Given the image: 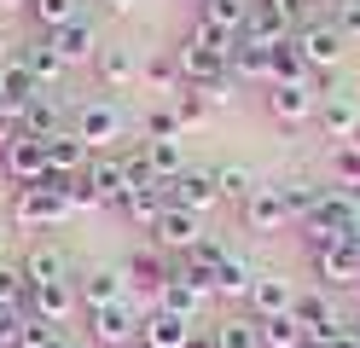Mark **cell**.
<instances>
[{"mask_svg":"<svg viewBox=\"0 0 360 348\" xmlns=\"http://www.w3.org/2000/svg\"><path fill=\"white\" fill-rule=\"evenodd\" d=\"M6 12H12V0H0V30H6Z\"/></svg>","mask_w":360,"mask_h":348,"instance_id":"57","label":"cell"},{"mask_svg":"<svg viewBox=\"0 0 360 348\" xmlns=\"http://www.w3.org/2000/svg\"><path fill=\"white\" fill-rule=\"evenodd\" d=\"M134 6V0H105V12H128Z\"/></svg>","mask_w":360,"mask_h":348,"instance_id":"52","label":"cell"},{"mask_svg":"<svg viewBox=\"0 0 360 348\" xmlns=\"http://www.w3.org/2000/svg\"><path fill=\"white\" fill-rule=\"evenodd\" d=\"M297 82H314V70L302 64L297 41H279L274 46V70H267V87H297Z\"/></svg>","mask_w":360,"mask_h":348,"instance_id":"34","label":"cell"},{"mask_svg":"<svg viewBox=\"0 0 360 348\" xmlns=\"http://www.w3.org/2000/svg\"><path fill=\"white\" fill-rule=\"evenodd\" d=\"M169 105H174V116H180V128H198V122L210 116V99H204L198 87H180V93H174Z\"/></svg>","mask_w":360,"mask_h":348,"instance_id":"42","label":"cell"},{"mask_svg":"<svg viewBox=\"0 0 360 348\" xmlns=\"http://www.w3.org/2000/svg\"><path fill=\"white\" fill-rule=\"evenodd\" d=\"M163 203H169V198H163V186H146V192H128V198L117 203V215H122V221H134V226H146V232H151V221H157V215H163Z\"/></svg>","mask_w":360,"mask_h":348,"instance_id":"35","label":"cell"},{"mask_svg":"<svg viewBox=\"0 0 360 348\" xmlns=\"http://www.w3.org/2000/svg\"><path fill=\"white\" fill-rule=\"evenodd\" d=\"M314 122H320L326 139H337V146H343V139L354 134V122H360V93H354V87H331V93H320Z\"/></svg>","mask_w":360,"mask_h":348,"instance_id":"14","label":"cell"},{"mask_svg":"<svg viewBox=\"0 0 360 348\" xmlns=\"http://www.w3.org/2000/svg\"><path fill=\"white\" fill-rule=\"evenodd\" d=\"M64 215H70V203H64L58 192H47V186H18L12 192V226H24V232L58 226Z\"/></svg>","mask_w":360,"mask_h":348,"instance_id":"8","label":"cell"},{"mask_svg":"<svg viewBox=\"0 0 360 348\" xmlns=\"http://www.w3.org/2000/svg\"><path fill=\"white\" fill-rule=\"evenodd\" d=\"M122 278H128V296L146 290V308H151L157 290L169 285V255H163V250H134L128 262H122Z\"/></svg>","mask_w":360,"mask_h":348,"instance_id":"19","label":"cell"},{"mask_svg":"<svg viewBox=\"0 0 360 348\" xmlns=\"http://www.w3.org/2000/svg\"><path fill=\"white\" fill-rule=\"evenodd\" d=\"M238 221H244V232H256V238L285 232V226H290V209H285V198H279V186H256V192L238 203Z\"/></svg>","mask_w":360,"mask_h":348,"instance_id":"11","label":"cell"},{"mask_svg":"<svg viewBox=\"0 0 360 348\" xmlns=\"http://www.w3.org/2000/svg\"><path fill=\"white\" fill-rule=\"evenodd\" d=\"M349 250H354V255H360V221H354V232H349Z\"/></svg>","mask_w":360,"mask_h":348,"instance_id":"54","label":"cell"},{"mask_svg":"<svg viewBox=\"0 0 360 348\" xmlns=\"http://www.w3.org/2000/svg\"><path fill=\"white\" fill-rule=\"evenodd\" d=\"M94 70H99V82L110 87V93H128L134 82H140V58H134V46H99V58H94Z\"/></svg>","mask_w":360,"mask_h":348,"instance_id":"25","label":"cell"},{"mask_svg":"<svg viewBox=\"0 0 360 348\" xmlns=\"http://www.w3.org/2000/svg\"><path fill=\"white\" fill-rule=\"evenodd\" d=\"M47 41H53V53H58L64 64H94V58H99V30H94L87 18H76V23H64V30H53Z\"/></svg>","mask_w":360,"mask_h":348,"instance_id":"22","label":"cell"},{"mask_svg":"<svg viewBox=\"0 0 360 348\" xmlns=\"http://www.w3.org/2000/svg\"><path fill=\"white\" fill-rule=\"evenodd\" d=\"M297 35V18L285 12V0H250V18H244V35L238 41H262V46H279Z\"/></svg>","mask_w":360,"mask_h":348,"instance_id":"13","label":"cell"},{"mask_svg":"<svg viewBox=\"0 0 360 348\" xmlns=\"http://www.w3.org/2000/svg\"><path fill=\"white\" fill-rule=\"evenodd\" d=\"M18 58H24V70L35 76V87H41V93H53V87L64 82V70H70V64L53 53V41H47V35H41V41H30V46H18Z\"/></svg>","mask_w":360,"mask_h":348,"instance_id":"28","label":"cell"},{"mask_svg":"<svg viewBox=\"0 0 360 348\" xmlns=\"http://www.w3.org/2000/svg\"><path fill=\"white\" fill-rule=\"evenodd\" d=\"M256 186H262V180L244 169V162H221V169H215V192H221V203H244Z\"/></svg>","mask_w":360,"mask_h":348,"instance_id":"37","label":"cell"},{"mask_svg":"<svg viewBox=\"0 0 360 348\" xmlns=\"http://www.w3.org/2000/svg\"><path fill=\"white\" fill-rule=\"evenodd\" d=\"M12 134H18V122H12V116H6V110H0V146H6V139H12Z\"/></svg>","mask_w":360,"mask_h":348,"instance_id":"51","label":"cell"},{"mask_svg":"<svg viewBox=\"0 0 360 348\" xmlns=\"http://www.w3.org/2000/svg\"><path fill=\"white\" fill-rule=\"evenodd\" d=\"M198 337V319H180L169 308H146V325H140V348H186Z\"/></svg>","mask_w":360,"mask_h":348,"instance_id":"18","label":"cell"},{"mask_svg":"<svg viewBox=\"0 0 360 348\" xmlns=\"http://www.w3.org/2000/svg\"><path fill=\"white\" fill-rule=\"evenodd\" d=\"M174 64H180V82H186V87H210V82L227 76V53H215V46L192 41V35L174 46Z\"/></svg>","mask_w":360,"mask_h":348,"instance_id":"16","label":"cell"},{"mask_svg":"<svg viewBox=\"0 0 360 348\" xmlns=\"http://www.w3.org/2000/svg\"><path fill=\"white\" fill-rule=\"evenodd\" d=\"M18 267H24V285L35 290V285H58V278H70V255H64L58 244H35Z\"/></svg>","mask_w":360,"mask_h":348,"instance_id":"27","label":"cell"},{"mask_svg":"<svg viewBox=\"0 0 360 348\" xmlns=\"http://www.w3.org/2000/svg\"><path fill=\"white\" fill-rule=\"evenodd\" d=\"M140 325H146V302H105V308L87 314V337H94L99 348H140Z\"/></svg>","mask_w":360,"mask_h":348,"instance_id":"1","label":"cell"},{"mask_svg":"<svg viewBox=\"0 0 360 348\" xmlns=\"http://www.w3.org/2000/svg\"><path fill=\"white\" fill-rule=\"evenodd\" d=\"M297 308V285L279 273H256V285L250 296H244V314H256V319H274V314H290Z\"/></svg>","mask_w":360,"mask_h":348,"instance_id":"17","label":"cell"},{"mask_svg":"<svg viewBox=\"0 0 360 348\" xmlns=\"http://www.w3.org/2000/svg\"><path fill=\"white\" fill-rule=\"evenodd\" d=\"M70 128L87 139V151H110L117 139L128 134V116H122V105L117 99H87V105H76V116H70Z\"/></svg>","mask_w":360,"mask_h":348,"instance_id":"4","label":"cell"},{"mask_svg":"<svg viewBox=\"0 0 360 348\" xmlns=\"http://www.w3.org/2000/svg\"><path fill=\"white\" fill-rule=\"evenodd\" d=\"M290 314L302 319L308 342H337V337H349V331H354V319L337 314L331 290H297V308H290Z\"/></svg>","mask_w":360,"mask_h":348,"instance_id":"6","label":"cell"},{"mask_svg":"<svg viewBox=\"0 0 360 348\" xmlns=\"http://www.w3.org/2000/svg\"><path fill=\"white\" fill-rule=\"evenodd\" d=\"M337 192H343V198H349V209L360 215V180H354V186H337Z\"/></svg>","mask_w":360,"mask_h":348,"instance_id":"50","label":"cell"},{"mask_svg":"<svg viewBox=\"0 0 360 348\" xmlns=\"http://www.w3.org/2000/svg\"><path fill=\"white\" fill-rule=\"evenodd\" d=\"M267 70H274V46H262V41H238L233 58H227V76L233 82H262L267 87Z\"/></svg>","mask_w":360,"mask_h":348,"instance_id":"31","label":"cell"},{"mask_svg":"<svg viewBox=\"0 0 360 348\" xmlns=\"http://www.w3.org/2000/svg\"><path fill=\"white\" fill-rule=\"evenodd\" d=\"M314 273H320L326 290H354V296H360V255H354L349 244L314 250Z\"/></svg>","mask_w":360,"mask_h":348,"instance_id":"20","label":"cell"},{"mask_svg":"<svg viewBox=\"0 0 360 348\" xmlns=\"http://www.w3.org/2000/svg\"><path fill=\"white\" fill-rule=\"evenodd\" d=\"M87 186H94V198H99L105 209H117V203L128 198V174H122V157H117V151H99L94 162H87Z\"/></svg>","mask_w":360,"mask_h":348,"instance_id":"23","label":"cell"},{"mask_svg":"<svg viewBox=\"0 0 360 348\" xmlns=\"http://www.w3.org/2000/svg\"><path fill=\"white\" fill-rule=\"evenodd\" d=\"M30 285H24V267H12V262H0V308L6 302H24Z\"/></svg>","mask_w":360,"mask_h":348,"instance_id":"46","label":"cell"},{"mask_svg":"<svg viewBox=\"0 0 360 348\" xmlns=\"http://www.w3.org/2000/svg\"><path fill=\"white\" fill-rule=\"evenodd\" d=\"M244 18H250V0H198V23L221 35H244Z\"/></svg>","mask_w":360,"mask_h":348,"instance_id":"33","label":"cell"},{"mask_svg":"<svg viewBox=\"0 0 360 348\" xmlns=\"http://www.w3.org/2000/svg\"><path fill=\"white\" fill-rule=\"evenodd\" d=\"M140 82H151V87H163V93H180V64H174V53L163 58V53H157L146 70H140Z\"/></svg>","mask_w":360,"mask_h":348,"instance_id":"43","label":"cell"},{"mask_svg":"<svg viewBox=\"0 0 360 348\" xmlns=\"http://www.w3.org/2000/svg\"><path fill=\"white\" fill-rule=\"evenodd\" d=\"M163 198H169L174 209L210 215V209L221 203V192H215V169H180L174 180H163Z\"/></svg>","mask_w":360,"mask_h":348,"instance_id":"12","label":"cell"},{"mask_svg":"<svg viewBox=\"0 0 360 348\" xmlns=\"http://www.w3.org/2000/svg\"><path fill=\"white\" fill-rule=\"evenodd\" d=\"M250 285H256V267L244 262L238 250H227V255H221V267H215V278H210V296H221V302H244V296H250Z\"/></svg>","mask_w":360,"mask_h":348,"instance_id":"24","label":"cell"},{"mask_svg":"<svg viewBox=\"0 0 360 348\" xmlns=\"http://www.w3.org/2000/svg\"><path fill=\"white\" fill-rule=\"evenodd\" d=\"M35 76H30V70H24V58H6V64H0V110H6L12 116V122H18V116H24V105L35 99Z\"/></svg>","mask_w":360,"mask_h":348,"instance_id":"26","label":"cell"},{"mask_svg":"<svg viewBox=\"0 0 360 348\" xmlns=\"http://www.w3.org/2000/svg\"><path fill=\"white\" fill-rule=\"evenodd\" d=\"M308 331H302V319L297 314H274V319H262V348H302Z\"/></svg>","mask_w":360,"mask_h":348,"instance_id":"38","label":"cell"},{"mask_svg":"<svg viewBox=\"0 0 360 348\" xmlns=\"http://www.w3.org/2000/svg\"><path fill=\"white\" fill-rule=\"evenodd\" d=\"M64 128V105L58 93H35V99L24 105V116H18V134H35V139H53Z\"/></svg>","mask_w":360,"mask_h":348,"instance_id":"30","label":"cell"},{"mask_svg":"<svg viewBox=\"0 0 360 348\" xmlns=\"http://www.w3.org/2000/svg\"><path fill=\"white\" fill-rule=\"evenodd\" d=\"M331 23H337L349 41H360V0H337V6H331Z\"/></svg>","mask_w":360,"mask_h":348,"instance_id":"47","label":"cell"},{"mask_svg":"<svg viewBox=\"0 0 360 348\" xmlns=\"http://www.w3.org/2000/svg\"><path fill=\"white\" fill-rule=\"evenodd\" d=\"M354 325H360V319H354Z\"/></svg>","mask_w":360,"mask_h":348,"instance_id":"59","label":"cell"},{"mask_svg":"<svg viewBox=\"0 0 360 348\" xmlns=\"http://www.w3.org/2000/svg\"><path fill=\"white\" fill-rule=\"evenodd\" d=\"M0 174H6L12 192H18V186H41V174H47V139L12 134L6 146H0Z\"/></svg>","mask_w":360,"mask_h":348,"instance_id":"7","label":"cell"},{"mask_svg":"<svg viewBox=\"0 0 360 348\" xmlns=\"http://www.w3.org/2000/svg\"><path fill=\"white\" fill-rule=\"evenodd\" d=\"M151 308H169V314H180V319H198V314L210 308V278L192 273L186 262H169V285L157 290Z\"/></svg>","mask_w":360,"mask_h":348,"instance_id":"5","label":"cell"},{"mask_svg":"<svg viewBox=\"0 0 360 348\" xmlns=\"http://www.w3.org/2000/svg\"><path fill=\"white\" fill-rule=\"evenodd\" d=\"M290 41H297V53H302V64L314 70V76H320V70H337V64L349 58V35L337 30L331 18H308Z\"/></svg>","mask_w":360,"mask_h":348,"instance_id":"3","label":"cell"},{"mask_svg":"<svg viewBox=\"0 0 360 348\" xmlns=\"http://www.w3.org/2000/svg\"><path fill=\"white\" fill-rule=\"evenodd\" d=\"M146 146V162H151V174L157 180H174L180 169H186V151H180V139H140Z\"/></svg>","mask_w":360,"mask_h":348,"instance_id":"36","label":"cell"},{"mask_svg":"<svg viewBox=\"0 0 360 348\" xmlns=\"http://www.w3.org/2000/svg\"><path fill=\"white\" fill-rule=\"evenodd\" d=\"M87 162H94V151H87V139H82L76 128H58V134L47 139V169H58V174H87Z\"/></svg>","mask_w":360,"mask_h":348,"instance_id":"29","label":"cell"},{"mask_svg":"<svg viewBox=\"0 0 360 348\" xmlns=\"http://www.w3.org/2000/svg\"><path fill=\"white\" fill-rule=\"evenodd\" d=\"M343 146H354V151H360V122H354V134H349V139H343Z\"/></svg>","mask_w":360,"mask_h":348,"instance_id":"55","label":"cell"},{"mask_svg":"<svg viewBox=\"0 0 360 348\" xmlns=\"http://www.w3.org/2000/svg\"><path fill=\"white\" fill-rule=\"evenodd\" d=\"M331 174H337V186H354L360 180V151L354 146H331Z\"/></svg>","mask_w":360,"mask_h":348,"instance_id":"45","label":"cell"},{"mask_svg":"<svg viewBox=\"0 0 360 348\" xmlns=\"http://www.w3.org/2000/svg\"><path fill=\"white\" fill-rule=\"evenodd\" d=\"M210 337H215V348H262V319L256 314H227V319L210 325Z\"/></svg>","mask_w":360,"mask_h":348,"instance_id":"32","label":"cell"},{"mask_svg":"<svg viewBox=\"0 0 360 348\" xmlns=\"http://www.w3.org/2000/svg\"><path fill=\"white\" fill-rule=\"evenodd\" d=\"M53 337H58V325H47V319H35V314H30V319H24V337H18V348H47Z\"/></svg>","mask_w":360,"mask_h":348,"instance_id":"48","label":"cell"},{"mask_svg":"<svg viewBox=\"0 0 360 348\" xmlns=\"http://www.w3.org/2000/svg\"><path fill=\"white\" fill-rule=\"evenodd\" d=\"M308 6H337V0H308Z\"/></svg>","mask_w":360,"mask_h":348,"instance_id":"58","label":"cell"},{"mask_svg":"<svg viewBox=\"0 0 360 348\" xmlns=\"http://www.w3.org/2000/svg\"><path fill=\"white\" fill-rule=\"evenodd\" d=\"M146 139H180V116H174V105L146 110Z\"/></svg>","mask_w":360,"mask_h":348,"instance_id":"44","label":"cell"},{"mask_svg":"<svg viewBox=\"0 0 360 348\" xmlns=\"http://www.w3.org/2000/svg\"><path fill=\"white\" fill-rule=\"evenodd\" d=\"M24 314L35 319H47V325H70L82 314V302H76V278H58V285H35L24 296Z\"/></svg>","mask_w":360,"mask_h":348,"instance_id":"15","label":"cell"},{"mask_svg":"<svg viewBox=\"0 0 360 348\" xmlns=\"http://www.w3.org/2000/svg\"><path fill=\"white\" fill-rule=\"evenodd\" d=\"M279 198H285V209H290V221H302L308 209L326 198V186H314V180H279Z\"/></svg>","mask_w":360,"mask_h":348,"instance_id":"40","label":"cell"},{"mask_svg":"<svg viewBox=\"0 0 360 348\" xmlns=\"http://www.w3.org/2000/svg\"><path fill=\"white\" fill-rule=\"evenodd\" d=\"M122 296H128L122 267H94V273H82V278H76V302H82V314L105 308V302H122Z\"/></svg>","mask_w":360,"mask_h":348,"instance_id":"21","label":"cell"},{"mask_svg":"<svg viewBox=\"0 0 360 348\" xmlns=\"http://www.w3.org/2000/svg\"><path fill=\"white\" fill-rule=\"evenodd\" d=\"M354 209H349V198L343 192H326L320 203L302 215V244L308 250H331V244H349V232H354Z\"/></svg>","mask_w":360,"mask_h":348,"instance_id":"2","label":"cell"},{"mask_svg":"<svg viewBox=\"0 0 360 348\" xmlns=\"http://www.w3.org/2000/svg\"><path fill=\"white\" fill-rule=\"evenodd\" d=\"M198 238H204V215H192V209L163 203V215L151 221V250H163V255H186Z\"/></svg>","mask_w":360,"mask_h":348,"instance_id":"10","label":"cell"},{"mask_svg":"<svg viewBox=\"0 0 360 348\" xmlns=\"http://www.w3.org/2000/svg\"><path fill=\"white\" fill-rule=\"evenodd\" d=\"M30 18L53 35V30H64V23L82 18V0H30Z\"/></svg>","mask_w":360,"mask_h":348,"instance_id":"39","label":"cell"},{"mask_svg":"<svg viewBox=\"0 0 360 348\" xmlns=\"http://www.w3.org/2000/svg\"><path fill=\"white\" fill-rule=\"evenodd\" d=\"M47 348H76V342H70V337H64V331H58V337H53V342H47Z\"/></svg>","mask_w":360,"mask_h":348,"instance_id":"53","label":"cell"},{"mask_svg":"<svg viewBox=\"0 0 360 348\" xmlns=\"http://www.w3.org/2000/svg\"><path fill=\"white\" fill-rule=\"evenodd\" d=\"M122 157V174H128V192H146V186H163L151 174V162H146V146H134V151H117Z\"/></svg>","mask_w":360,"mask_h":348,"instance_id":"41","label":"cell"},{"mask_svg":"<svg viewBox=\"0 0 360 348\" xmlns=\"http://www.w3.org/2000/svg\"><path fill=\"white\" fill-rule=\"evenodd\" d=\"M198 93H204V99H210V110H215V105H233V99H238V82H233V76H221V82L198 87Z\"/></svg>","mask_w":360,"mask_h":348,"instance_id":"49","label":"cell"},{"mask_svg":"<svg viewBox=\"0 0 360 348\" xmlns=\"http://www.w3.org/2000/svg\"><path fill=\"white\" fill-rule=\"evenodd\" d=\"M0 262H6V221H0Z\"/></svg>","mask_w":360,"mask_h":348,"instance_id":"56","label":"cell"},{"mask_svg":"<svg viewBox=\"0 0 360 348\" xmlns=\"http://www.w3.org/2000/svg\"><path fill=\"white\" fill-rule=\"evenodd\" d=\"M314 110H320V87L314 82H297V87H267V116H274V128H308Z\"/></svg>","mask_w":360,"mask_h":348,"instance_id":"9","label":"cell"}]
</instances>
